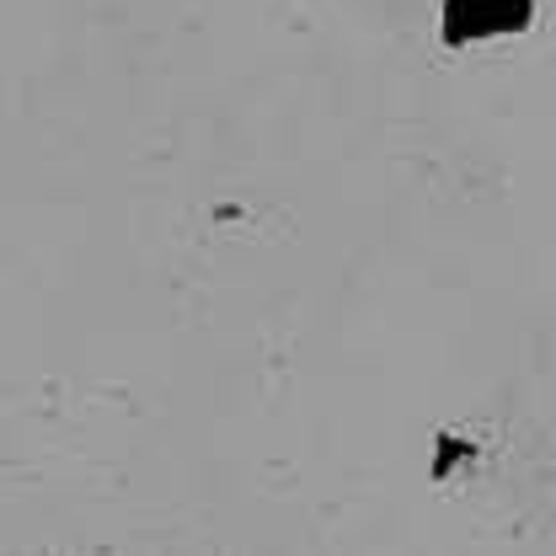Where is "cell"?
<instances>
[{
	"label": "cell",
	"mask_w": 556,
	"mask_h": 556,
	"mask_svg": "<svg viewBox=\"0 0 556 556\" xmlns=\"http://www.w3.org/2000/svg\"><path fill=\"white\" fill-rule=\"evenodd\" d=\"M530 22V0H444V38L450 43H482L519 33Z\"/></svg>",
	"instance_id": "1"
}]
</instances>
